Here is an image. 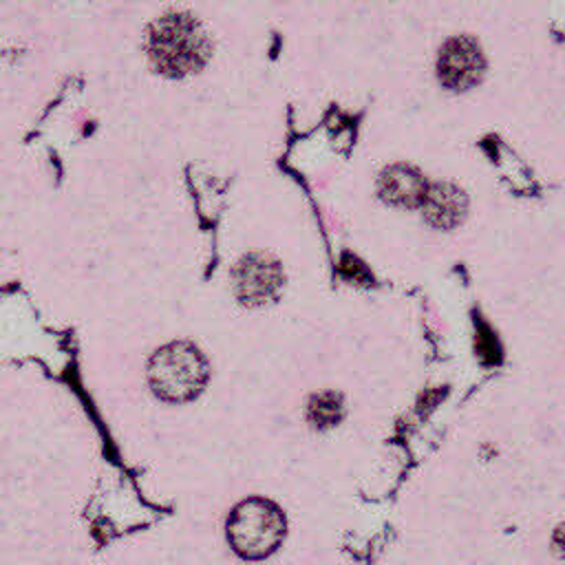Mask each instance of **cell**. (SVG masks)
<instances>
[{
  "label": "cell",
  "mask_w": 565,
  "mask_h": 565,
  "mask_svg": "<svg viewBox=\"0 0 565 565\" xmlns=\"http://www.w3.org/2000/svg\"><path fill=\"white\" fill-rule=\"evenodd\" d=\"M486 60L470 35H455L444 42L437 57V77L450 90H468L483 77Z\"/></svg>",
  "instance_id": "5b68a950"
},
{
  "label": "cell",
  "mask_w": 565,
  "mask_h": 565,
  "mask_svg": "<svg viewBox=\"0 0 565 565\" xmlns=\"http://www.w3.org/2000/svg\"><path fill=\"white\" fill-rule=\"evenodd\" d=\"M426 185L428 183L417 168L406 163H393L380 174L377 192L391 205L419 207Z\"/></svg>",
  "instance_id": "52a82bcc"
},
{
  "label": "cell",
  "mask_w": 565,
  "mask_h": 565,
  "mask_svg": "<svg viewBox=\"0 0 565 565\" xmlns=\"http://www.w3.org/2000/svg\"><path fill=\"white\" fill-rule=\"evenodd\" d=\"M285 539V516L267 499L252 497L241 501L227 519V541L243 558H265Z\"/></svg>",
  "instance_id": "3957f363"
},
{
  "label": "cell",
  "mask_w": 565,
  "mask_h": 565,
  "mask_svg": "<svg viewBox=\"0 0 565 565\" xmlns=\"http://www.w3.org/2000/svg\"><path fill=\"white\" fill-rule=\"evenodd\" d=\"M232 280L236 298L243 305L260 307L278 296L285 276L276 258L263 252H249L236 263Z\"/></svg>",
  "instance_id": "277c9868"
},
{
  "label": "cell",
  "mask_w": 565,
  "mask_h": 565,
  "mask_svg": "<svg viewBox=\"0 0 565 565\" xmlns=\"http://www.w3.org/2000/svg\"><path fill=\"white\" fill-rule=\"evenodd\" d=\"M424 221L435 230L457 227L468 212V196L461 188L452 183H428L424 199L419 203Z\"/></svg>",
  "instance_id": "8992f818"
},
{
  "label": "cell",
  "mask_w": 565,
  "mask_h": 565,
  "mask_svg": "<svg viewBox=\"0 0 565 565\" xmlns=\"http://www.w3.org/2000/svg\"><path fill=\"white\" fill-rule=\"evenodd\" d=\"M146 49L152 68L174 79L201 71L210 60L212 42L194 15L170 11L152 22Z\"/></svg>",
  "instance_id": "6da1fadb"
},
{
  "label": "cell",
  "mask_w": 565,
  "mask_h": 565,
  "mask_svg": "<svg viewBox=\"0 0 565 565\" xmlns=\"http://www.w3.org/2000/svg\"><path fill=\"white\" fill-rule=\"evenodd\" d=\"M207 377V360L192 342H170L157 349L148 362V384L152 393L170 404L194 399Z\"/></svg>",
  "instance_id": "7a4b0ae2"
},
{
  "label": "cell",
  "mask_w": 565,
  "mask_h": 565,
  "mask_svg": "<svg viewBox=\"0 0 565 565\" xmlns=\"http://www.w3.org/2000/svg\"><path fill=\"white\" fill-rule=\"evenodd\" d=\"M307 417L318 428H329L342 419V397L340 393L324 391L311 397Z\"/></svg>",
  "instance_id": "ba28073f"
}]
</instances>
